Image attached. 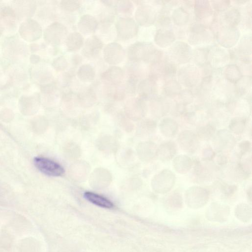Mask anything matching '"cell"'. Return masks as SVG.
Wrapping results in <instances>:
<instances>
[{"label":"cell","instance_id":"cell-1","mask_svg":"<svg viewBox=\"0 0 252 252\" xmlns=\"http://www.w3.org/2000/svg\"><path fill=\"white\" fill-rule=\"evenodd\" d=\"M126 58L129 62H140L148 65L161 59L164 50L157 47L153 42L137 41L130 44L126 49Z\"/></svg>","mask_w":252,"mask_h":252},{"label":"cell","instance_id":"cell-2","mask_svg":"<svg viewBox=\"0 0 252 252\" xmlns=\"http://www.w3.org/2000/svg\"><path fill=\"white\" fill-rule=\"evenodd\" d=\"M136 7L134 13V19L140 27L154 25L163 0L133 1Z\"/></svg>","mask_w":252,"mask_h":252},{"label":"cell","instance_id":"cell-38","mask_svg":"<svg viewBox=\"0 0 252 252\" xmlns=\"http://www.w3.org/2000/svg\"><path fill=\"white\" fill-rule=\"evenodd\" d=\"M177 151V146L174 142L166 141L158 147L157 157L162 161H168L175 157Z\"/></svg>","mask_w":252,"mask_h":252},{"label":"cell","instance_id":"cell-51","mask_svg":"<svg viewBox=\"0 0 252 252\" xmlns=\"http://www.w3.org/2000/svg\"><path fill=\"white\" fill-rule=\"evenodd\" d=\"M176 99L184 105L189 107L192 105L194 101L193 90L187 88H183Z\"/></svg>","mask_w":252,"mask_h":252},{"label":"cell","instance_id":"cell-47","mask_svg":"<svg viewBox=\"0 0 252 252\" xmlns=\"http://www.w3.org/2000/svg\"><path fill=\"white\" fill-rule=\"evenodd\" d=\"M84 197L92 203L102 208L110 209L114 207L110 200L94 192L86 191L84 193Z\"/></svg>","mask_w":252,"mask_h":252},{"label":"cell","instance_id":"cell-19","mask_svg":"<svg viewBox=\"0 0 252 252\" xmlns=\"http://www.w3.org/2000/svg\"><path fill=\"white\" fill-rule=\"evenodd\" d=\"M208 63L215 69H221L230 63L229 49L216 43L211 45L208 57Z\"/></svg>","mask_w":252,"mask_h":252},{"label":"cell","instance_id":"cell-55","mask_svg":"<svg viewBox=\"0 0 252 252\" xmlns=\"http://www.w3.org/2000/svg\"><path fill=\"white\" fill-rule=\"evenodd\" d=\"M71 54V55L69 58L68 57L69 66L77 69L83 63L82 62L84 58L81 54H79L77 53Z\"/></svg>","mask_w":252,"mask_h":252},{"label":"cell","instance_id":"cell-21","mask_svg":"<svg viewBox=\"0 0 252 252\" xmlns=\"http://www.w3.org/2000/svg\"><path fill=\"white\" fill-rule=\"evenodd\" d=\"M161 84L156 79L148 76L138 83L136 94L138 96L148 101L160 94Z\"/></svg>","mask_w":252,"mask_h":252},{"label":"cell","instance_id":"cell-25","mask_svg":"<svg viewBox=\"0 0 252 252\" xmlns=\"http://www.w3.org/2000/svg\"><path fill=\"white\" fill-rule=\"evenodd\" d=\"M171 100L159 94L148 100V106L155 117L162 118L169 113Z\"/></svg>","mask_w":252,"mask_h":252},{"label":"cell","instance_id":"cell-3","mask_svg":"<svg viewBox=\"0 0 252 252\" xmlns=\"http://www.w3.org/2000/svg\"><path fill=\"white\" fill-rule=\"evenodd\" d=\"M186 42L192 47L216 43L213 32L194 19L188 26Z\"/></svg>","mask_w":252,"mask_h":252},{"label":"cell","instance_id":"cell-20","mask_svg":"<svg viewBox=\"0 0 252 252\" xmlns=\"http://www.w3.org/2000/svg\"><path fill=\"white\" fill-rule=\"evenodd\" d=\"M105 44L95 34L88 36L81 50V55L88 60H95L101 54Z\"/></svg>","mask_w":252,"mask_h":252},{"label":"cell","instance_id":"cell-13","mask_svg":"<svg viewBox=\"0 0 252 252\" xmlns=\"http://www.w3.org/2000/svg\"><path fill=\"white\" fill-rule=\"evenodd\" d=\"M212 142L215 151L226 154L236 146V140L229 130L223 128L216 132L212 139Z\"/></svg>","mask_w":252,"mask_h":252},{"label":"cell","instance_id":"cell-53","mask_svg":"<svg viewBox=\"0 0 252 252\" xmlns=\"http://www.w3.org/2000/svg\"><path fill=\"white\" fill-rule=\"evenodd\" d=\"M54 66L57 70L61 72L65 71L69 67L68 58L64 55L58 57L54 62Z\"/></svg>","mask_w":252,"mask_h":252},{"label":"cell","instance_id":"cell-44","mask_svg":"<svg viewBox=\"0 0 252 252\" xmlns=\"http://www.w3.org/2000/svg\"><path fill=\"white\" fill-rule=\"evenodd\" d=\"M115 8L117 15L121 17H132L135 10V5L133 1L119 0L116 1Z\"/></svg>","mask_w":252,"mask_h":252},{"label":"cell","instance_id":"cell-35","mask_svg":"<svg viewBox=\"0 0 252 252\" xmlns=\"http://www.w3.org/2000/svg\"><path fill=\"white\" fill-rule=\"evenodd\" d=\"M96 70L90 63H83L77 69L76 77L77 80L84 84H91L96 80Z\"/></svg>","mask_w":252,"mask_h":252},{"label":"cell","instance_id":"cell-11","mask_svg":"<svg viewBox=\"0 0 252 252\" xmlns=\"http://www.w3.org/2000/svg\"><path fill=\"white\" fill-rule=\"evenodd\" d=\"M208 121L216 127L222 126L228 124L231 116L225 104L214 100L205 111Z\"/></svg>","mask_w":252,"mask_h":252},{"label":"cell","instance_id":"cell-41","mask_svg":"<svg viewBox=\"0 0 252 252\" xmlns=\"http://www.w3.org/2000/svg\"><path fill=\"white\" fill-rule=\"evenodd\" d=\"M173 167L179 174H185L192 168L193 162L192 159L185 155H178L173 160Z\"/></svg>","mask_w":252,"mask_h":252},{"label":"cell","instance_id":"cell-37","mask_svg":"<svg viewBox=\"0 0 252 252\" xmlns=\"http://www.w3.org/2000/svg\"><path fill=\"white\" fill-rule=\"evenodd\" d=\"M183 88L176 78L170 79L161 83L160 94L174 99L177 97Z\"/></svg>","mask_w":252,"mask_h":252},{"label":"cell","instance_id":"cell-17","mask_svg":"<svg viewBox=\"0 0 252 252\" xmlns=\"http://www.w3.org/2000/svg\"><path fill=\"white\" fill-rule=\"evenodd\" d=\"M225 105L231 116L248 118L252 111V94L244 97H235Z\"/></svg>","mask_w":252,"mask_h":252},{"label":"cell","instance_id":"cell-14","mask_svg":"<svg viewBox=\"0 0 252 252\" xmlns=\"http://www.w3.org/2000/svg\"><path fill=\"white\" fill-rule=\"evenodd\" d=\"M193 14L194 19L196 21L210 29L214 19L215 12L209 0H194Z\"/></svg>","mask_w":252,"mask_h":252},{"label":"cell","instance_id":"cell-6","mask_svg":"<svg viewBox=\"0 0 252 252\" xmlns=\"http://www.w3.org/2000/svg\"><path fill=\"white\" fill-rule=\"evenodd\" d=\"M176 79L183 88L193 90L200 84L202 77L199 67L189 63L178 67Z\"/></svg>","mask_w":252,"mask_h":252},{"label":"cell","instance_id":"cell-16","mask_svg":"<svg viewBox=\"0 0 252 252\" xmlns=\"http://www.w3.org/2000/svg\"><path fill=\"white\" fill-rule=\"evenodd\" d=\"M102 56L104 62L109 65H118L126 58V52L120 43L113 41L105 44Z\"/></svg>","mask_w":252,"mask_h":252},{"label":"cell","instance_id":"cell-46","mask_svg":"<svg viewBox=\"0 0 252 252\" xmlns=\"http://www.w3.org/2000/svg\"><path fill=\"white\" fill-rule=\"evenodd\" d=\"M209 191L207 189L200 186H192L188 189L186 196L189 201L193 200L205 201L208 198Z\"/></svg>","mask_w":252,"mask_h":252},{"label":"cell","instance_id":"cell-5","mask_svg":"<svg viewBox=\"0 0 252 252\" xmlns=\"http://www.w3.org/2000/svg\"><path fill=\"white\" fill-rule=\"evenodd\" d=\"M178 66L170 61L165 56L148 65V76L162 83L170 79L176 78Z\"/></svg>","mask_w":252,"mask_h":252},{"label":"cell","instance_id":"cell-18","mask_svg":"<svg viewBox=\"0 0 252 252\" xmlns=\"http://www.w3.org/2000/svg\"><path fill=\"white\" fill-rule=\"evenodd\" d=\"M176 176L171 170L164 169L159 171L153 178V189L158 193H165L169 191L175 185Z\"/></svg>","mask_w":252,"mask_h":252},{"label":"cell","instance_id":"cell-29","mask_svg":"<svg viewBox=\"0 0 252 252\" xmlns=\"http://www.w3.org/2000/svg\"><path fill=\"white\" fill-rule=\"evenodd\" d=\"M98 25L96 18L90 14L85 13L80 15L76 23L77 31L84 36L95 34Z\"/></svg>","mask_w":252,"mask_h":252},{"label":"cell","instance_id":"cell-12","mask_svg":"<svg viewBox=\"0 0 252 252\" xmlns=\"http://www.w3.org/2000/svg\"><path fill=\"white\" fill-rule=\"evenodd\" d=\"M83 1L79 0H63L58 6L63 15V23L67 26H73L78 20L77 16L82 9Z\"/></svg>","mask_w":252,"mask_h":252},{"label":"cell","instance_id":"cell-10","mask_svg":"<svg viewBox=\"0 0 252 252\" xmlns=\"http://www.w3.org/2000/svg\"><path fill=\"white\" fill-rule=\"evenodd\" d=\"M116 40L127 41L137 36L140 27L132 17H119L115 22Z\"/></svg>","mask_w":252,"mask_h":252},{"label":"cell","instance_id":"cell-32","mask_svg":"<svg viewBox=\"0 0 252 252\" xmlns=\"http://www.w3.org/2000/svg\"><path fill=\"white\" fill-rule=\"evenodd\" d=\"M171 19L173 26L185 27L189 25L194 17L193 13L185 9L179 3L171 12Z\"/></svg>","mask_w":252,"mask_h":252},{"label":"cell","instance_id":"cell-50","mask_svg":"<svg viewBox=\"0 0 252 252\" xmlns=\"http://www.w3.org/2000/svg\"><path fill=\"white\" fill-rule=\"evenodd\" d=\"M156 29L154 25L140 27L137 35V37L139 38L138 41L153 42Z\"/></svg>","mask_w":252,"mask_h":252},{"label":"cell","instance_id":"cell-15","mask_svg":"<svg viewBox=\"0 0 252 252\" xmlns=\"http://www.w3.org/2000/svg\"><path fill=\"white\" fill-rule=\"evenodd\" d=\"M215 165L209 160L197 162L192 169V179L197 184H208L212 182L217 173Z\"/></svg>","mask_w":252,"mask_h":252},{"label":"cell","instance_id":"cell-27","mask_svg":"<svg viewBox=\"0 0 252 252\" xmlns=\"http://www.w3.org/2000/svg\"><path fill=\"white\" fill-rule=\"evenodd\" d=\"M69 33L68 27L63 23L56 22L48 28L46 38L53 45L59 46L64 44Z\"/></svg>","mask_w":252,"mask_h":252},{"label":"cell","instance_id":"cell-45","mask_svg":"<svg viewBox=\"0 0 252 252\" xmlns=\"http://www.w3.org/2000/svg\"><path fill=\"white\" fill-rule=\"evenodd\" d=\"M216 132V127L208 121L200 123L196 127L195 133L199 140L208 141L212 139Z\"/></svg>","mask_w":252,"mask_h":252},{"label":"cell","instance_id":"cell-26","mask_svg":"<svg viewBox=\"0 0 252 252\" xmlns=\"http://www.w3.org/2000/svg\"><path fill=\"white\" fill-rule=\"evenodd\" d=\"M34 164L36 167L42 173L51 176H60L64 170L58 163L50 159L38 157L34 158Z\"/></svg>","mask_w":252,"mask_h":252},{"label":"cell","instance_id":"cell-24","mask_svg":"<svg viewBox=\"0 0 252 252\" xmlns=\"http://www.w3.org/2000/svg\"><path fill=\"white\" fill-rule=\"evenodd\" d=\"M240 18L241 15L238 8L231 4L226 10L219 13L215 12L214 19L212 24L238 27Z\"/></svg>","mask_w":252,"mask_h":252},{"label":"cell","instance_id":"cell-39","mask_svg":"<svg viewBox=\"0 0 252 252\" xmlns=\"http://www.w3.org/2000/svg\"><path fill=\"white\" fill-rule=\"evenodd\" d=\"M158 126L161 134L166 137L175 136L179 130L178 124L176 121L169 117L161 118Z\"/></svg>","mask_w":252,"mask_h":252},{"label":"cell","instance_id":"cell-34","mask_svg":"<svg viewBox=\"0 0 252 252\" xmlns=\"http://www.w3.org/2000/svg\"><path fill=\"white\" fill-rule=\"evenodd\" d=\"M105 44L116 40V32L115 23L100 22L95 34Z\"/></svg>","mask_w":252,"mask_h":252},{"label":"cell","instance_id":"cell-54","mask_svg":"<svg viewBox=\"0 0 252 252\" xmlns=\"http://www.w3.org/2000/svg\"><path fill=\"white\" fill-rule=\"evenodd\" d=\"M234 63L238 66L243 76L252 77V62L237 61Z\"/></svg>","mask_w":252,"mask_h":252},{"label":"cell","instance_id":"cell-56","mask_svg":"<svg viewBox=\"0 0 252 252\" xmlns=\"http://www.w3.org/2000/svg\"><path fill=\"white\" fill-rule=\"evenodd\" d=\"M194 0H180V5L187 10L193 13Z\"/></svg>","mask_w":252,"mask_h":252},{"label":"cell","instance_id":"cell-28","mask_svg":"<svg viewBox=\"0 0 252 252\" xmlns=\"http://www.w3.org/2000/svg\"><path fill=\"white\" fill-rule=\"evenodd\" d=\"M177 143L181 149L189 154L195 153L199 146V139L196 133L190 130L182 131L177 137Z\"/></svg>","mask_w":252,"mask_h":252},{"label":"cell","instance_id":"cell-40","mask_svg":"<svg viewBox=\"0 0 252 252\" xmlns=\"http://www.w3.org/2000/svg\"><path fill=\"white\" fill-rule=\"evenodd\" d=\"M211 45L192 47L190 63L199 67L207 63Z\"/></svg>","mask_w":252,"mask_h":252},{"label":"cell","instance_id":"cell-48","mask_svg":"<svg viewBox=\"0 0 252 252\" xmlns=\"http://www.w3.org/2000/svg\"><path fill=\"white\" fill-rule=\"evenodd\" d=\"M212 189L222 195L230 196L237 191V187L236 185L228 183L222 180H219L214 182Z\"/></svg>","mask_w":252,"mask_h":252},{"label":"cell","instance_id":"cell-23","mask_svg":"<svg viewBox=\"0 0 252 252\" xmlns=\"http://www.w3.org/2000/svg\"><path fill=\"white\" fill-rule=\"evenodd\" d=\"M125 79L123 68L119 65H109L100 73L99 80L110 85L119 87L123 85Z\"/></svg>","mask_w":252,"mask_h":252},{"label":"cell","instance_id":"cell-52","mask_svg":"<svg viewBox=\"0 0 252 252\" xmlns=\"http://www.w3.org/2000/svg\"><path fill=\"white\" fill-rule=\"evenodd\" d=\"M210 5L216 13H219L226 10L231 5V0H209Z\"/></svg>","mask_w":252,"mask_h":252},{"label":"cell","instance_id":"cell-7","mask_svg":"<svg viewBox=\"0 0 252 252\" xmlns=\"http://www.w3.org/2000/svg\"><path fill=\"white\" fill-rule=\"evenodd\" d=\"M191 50L186 41L177 40L164 51L167 58L179 66L190 63Z\"/></svg>","mask_w":252,"mask_h":252},{"label":"cell","instance_id":"cell-36","mask_svg":"<svg viewBox=\"0 0 252 252\" xmlns=\"http://www.w3.org/2000/svg\"><path fill=\"white\" fill-rule=\"evenodd\" d=\"M85 41L84 36L78 31L69 32L64 42L65 50L76 53L81 50Z\"/></svg>","mask_w":252,"mask_h":252},{"label":"cell","instance_id":"cell-22","mask_svg":"<svg viewBox=\"0 0 252 252\" xmlns=\"http://www.w3.org/2000/svg\"><path fill=\"white\" fill-rule=\"evenodd\" d=\"M222 167L220 171L224 179L222 180L228 183H239L248 177L249 175L243 170L238 162H228Z\"/></svg>","mask_w":252,"mask_h":252},{"label":"cell","instance_id":"cell-9","mask_svg":"<svg viewBox=\"0 0 252 252\" xmlns=\"http://www.w3.org/2000/svg\"><path fill=\"white\" fill-rule=\"evenodd\" d=\"M212 93L214 100L226 104L236 97L235 84L221 75H216L213 81Z\"/></svg>","mask_w":252,"mask_h":252},{"label":"cell","instance_id":"cell-8","mask_svg":"<svg viewBox=\"0 0 252 252\" xmlns=\"http://www.w3.org/2000/svg\"><path fill=\"white\" fill-rule=\"evenodd\" d=\"M252 32L242 34L236 45L229 49L230 63L252 62Z\"/></svg>","mask_w":252,"mask_h":252},{"label":"cell","instance_id":"cell-42","mask_svg":"<svg viewBox=\"0 0 252 252\" xmlns=\"http://www.w3.org/2000/svg\"><path fill=\"white\" fill-rule=\"evenodd\" d=\"M234 84L236 97H244L252 94V77L243 76Z\"/></svg>","mask_w":252,"mask_h":252},{"label":"cell","instance_id":"cell-30","mask_svg":"<svg viewBox=\"0 0 252 252\" xmlns=\"http://www.w3.org/2000/svg\"><path fill=\"white\" fill-rule=\"evenodd\" d=\"M177 40L172 28L157 29L153 39L154 44L158 48L165 50Z\"/></svg>","mask_w":252,"mask_h":252},{"label":"cell","instance_id":"cell-49","mask_svg":"<svg viewBox=\"0 0 252 252\" xmlns=\"http://www.w3.org/2000/svg\"><path fill=\"white\" fill-rule=\"evenodd\" d=\"M247 121L248 118L234 117L229 121V130L236 135L241 134L246 128Z\"/></svg>","mask_w":252,"mask_h":252},{"label":"cell","instance_id":"cell-33","mask_svg":"<svg viewBox=\"0 0 252 252\" xmlns=\"http://www.w3.org/2000/svg\"><path fill=\"white\" fill-rule=\"evenodd\" d=\"M237 7L238 8L241 15L238 28L241 34L252 32V0H250L246 4Z\"/></svg>","mask_w":252,"mask_h":252},{"label":"cell","instance_id":"cell-43","mask_svg":"<svg viewBox=\"0 0 252 252\" xmlns=\"http://www.w3.org/2000/svg\"><path fill=\"white\" fill-rule=\"evenodd\" d=\"M221 76L225 80L233 84L236 83L242 76L237 64L230 63L221 70Z\"/></svg>","mask_w":252,"mask_h":252},{"label":"cell","instance_id":"cell-31","mask_svg":"<svg viewBox=\"0 0 252 252\" xmlns=\"http://www.w3.org/2000/svg\"><path fill=\"white\" fill-rule=\"evenodd\" d=\"M148 65L140 62H129L124 69L125 77L133 78L139 82L148 77Z\"/></svg>","mask_w":252,"mask_h":252},{"label":"cell","instance_id":"cell-4","mask_svg":"<svg viewBox=\"0 0 252 252\" xmlns=\"http://www.w3.org/2000/svg\"><path fill=\"white\" fill-rule=\"evenodd\" d=\"M210 29L214 34L215 43L227 49L234 47L241 35L238 27L212 24Z\"/></svg>","mask_w":252,"mask_h":252}]
</instances>
